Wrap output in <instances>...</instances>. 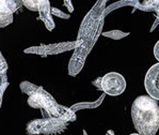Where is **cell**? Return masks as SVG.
<instances>
[{
	"instance_id": "obj_1",
	"label": "cell",
	"mask_w": 159,
	"mask_h": 135,
	"mask_svg": "<svg viewBox=\"0 0 159 135\" xmlns=\"http://www.w3.org/2000/svg\"><path fill=\"white\" fill-rule=\"evenodd\" d=\"M104 7L105 2L98 1L94 8L87 14L81 23L77 38V46L75 48L74 55L70 58L68 65V74L76 76L81 71L84 65L87 56L94 46L97 40L104 22Z\"/></svg>"
},
{
	"instance_id": "obj_2",
	"label": "cell",
	"mask_w": 159,
	"mask_h": 135,
	"mask_svg": "<svg viewBox=\"0 0 159 135\" xmlns=\"http://www.w3.org/2000/svg\"><path fill=\"white\" fill-rule=\"evenodd\" d=\"M131 119L141 135H155L159 130V105L151 95H139L131 105Z\"/></svg>"
},
{
	"instance_id": "obj_3",
	"label": "cell",
	"mask_w": 159,
	"mask_h": 135,
	"mask_svg": "<svg viewBox=\"0 0 159 135\" xmlns=\"http://www.w3.org/2000/svg\"><path fill=\"white\" fill-rule=\"evenodd\" d=\"M70 122L58 117H44L33 119L26 126V133L29 135H55L66 131Z\"/></svg>"
},
{
	"instance_id": "obj_4",
	"label": "cell",
	"mask_w": 159,
	"mask_h": 135,
	"mask_svg": "<svg viewBox=\"0 0 159 135\" xmlns=\"http://www.w3.org/2000/svg\"><path fill=\"white\" fill-rule=\"evenodd\" d=\"M27 103L32 108H38L42 110L44 117H49L51 113L53 112V109L58 105L55 98L41 86H39V88L32 94L29 95Z\"/></svg>"
},
{
	"instance_id": "obj_5",
	"label": "cell",
	"mask_w": 159,
	"mask_h": 135,
	"mask_svg": "<svg viewBox=\"0 0 159 135\" xmlns=\"http://www.w3.org/2000/svg\"><path fill=\"white\" fill-rule=\"evenodd\" d=\"M127 87L126 80L119 72H109L102 77L101 90L110 97H117L125 91Z\"/></svg>"
},
{
	"instance_id": "obj_6",
	"label": "cell",
	"mask_w": 159,
	"mask_h": 135,
	"mask_svg": "<svg viewBox=\"0 0 159 135\" xmlns=\"http://www.w3.org/2000/svg\"><path fill=\"white\" fill-rule=\"evenodd\" d=\"M77 40L76 41H68V42H61L56 44H41L40 46H32V47L26 48L24 53L26 54H34V55H58V54L64 53L75 50L77 46Z\"/></svg>"
},
{
	"instance_id": "obj_7",
	"label": "cell",
	"mask_w": 159,
	"mask_h": 135,
	"mask_svg": "<svg viewBox=\"0 0 159 135\" xmlns=\"http://www.w3.org/2000/svg\"><path fill=\"white\" fill-rule=\"evenodd\" d=\"M23 6V0H0V28L13 23L14 13Z\"/></svg>"
},
{
	"instance_id": "obj_8",
	"label": "cell",
	"mask_w": 159,
	"mask_h": 135,
	"mask_svg": "<svg viewBox=\"0 0 159 135\" xmlns=\"http://www.w3.org/2000/svg\"><path fill=\"white\" fill-rule=\"evenodd\" d=\"M144 88L148 95L159 101V61L152 65L146 72Z\"/></svg>"
},
{
	"instance_id": "obj_9",
	"label": "cell",
	"mask_w": 159,
	"mask_h": 135,
	"mask_svg": "<svg viewBox=\"0 0 159 135\" xmlns=\"http://www.w3.org/2000/svg\"><path fill=\"white\" fill-rule=\"evenodd\" d=\"M39 14H40L41 21L45 24L46 28L49 31L53 30V28L56 27V24L52 19V13H51V7L49 3V0H41Z\"/></svg>"
},
{
	"instance_id": "obj_10",
	"label": "cell",
	"mask_w": 159,
	"mask_h": 135,
	"mask_svg": "<svg viewBox=\"0 0 159 135\" xmlns=\"http://www.w3.org/2000/svg\"><path fill=\"white\" fill-rule=\"evenodd\" d=\"M105 95H106V93L104 92L101 97H99L98 99H97L96 101H94V102H79V103H76V104L70 106V108L74 110V112H77V110H80V109H87V108H89V109L96 108V107H98L99 105L102 103V101H104Z\"/></svg>"
},
{
	"instance_id": "obj_11",
	"label": "cell",
	"mask_w": 159,
	"mask_h": 135,
	"mask_svg": "<svg viewBox=\"0 0 159 135\" xmlns=\"http://www.w3.org/2000/svg\"><path fill=\"white\" fill-rule=\"evenodd\" d=\"M19 88H20V90H21V92H23V93H25V94H27V95H31L36 89H38L39 86H36V85L32 84V83L25 80V82L20 83Z\"/></svg>"
},
{
	"instance_id": "obj_12",
	"label": "cell",
	"mask_w": 159,
	"mask_h": 135,
	"mask_svg": "<svg viewBox=\"0 0 159 135\" xmlns=\"http://www.w3.org/2000/svg\"><path fill=\"white\" fill-rule=\"evenodd\" d=\"M129 32H124L121 30H111V31H106V32H102V36H106V38L113 39V40H120V39H123L127 36Z\"/></svg>"
},
{
	"instance_id": "obj_13",
	"label": "cell",
	"mask_w": 159,
	"mask_h": 135,
	"mask_svg": "<svg viewBox=\"0 0 159 135\" xmlns=\"http://www.w3.org/2000/svg\"><path fill=\"white\" fill-rule=\"evenodd\" d=\"M8 63H7L6 58L1 54L0 51V77H1V82H6L7 80V73H8Z\"/></svg>"
},
{
	"instance_id": "obj_14",
	"label": "cell",
	"mask_w": 159,
	"mask_h": 135,
	"mask_svg": "<svg viewBox=\"0 0 159 135\" xmlns=\"http://www.w3.org/2000/svg\"><path fill=\"white\" fill-rule=\"evenodd\" d=\"M41 0H23V6L29 11L39 12Z\"/></svg>"
},
{
	"instance_id": "obj_15",
	"label": "cell",
	"mask_w": 159,
	"mask_h": 135,
	"mask_svg": "<svg viewBox=\"0 0 159 135\" xmlns=\"http://www.w3.org/2000/svg\"><path fill=\"white\" fill-rule=\"evenodd\" d=\"M159 7V0H144L141 9L145 10V11H155Z\"/></svg>"
},
{
	"instance_id": "obj_16",
	"label": "cell",
	"mask_w": 159,
	"mask_h": 135,
	"mask_svg": "<svg viewBox=\"0 0 159 135\" xmlns=\"http://www.w3.org/2000/svg\"><path fill=\"white\" fill-rule=\"evenodd\" d=\"M51 13H52V15L57 16V17H60V18H64V19H68L70 18V14H65L63 13L61 10H59L57 8H51Z\"/></svg>"
},
{
	"instance_id": "obj_17",
	"label": "cell",
	"mask_w": 159,
	"mask_h": 135,
	"mask_svg": "<svg viewBox=\"0 0 159 135\" xmlns=\"http://www.w3.org/2000/svg\"><path fill=\"white\" fill-rule=\"evenodd\" d=\"M9 86L8 80L6 82H1V85H0V108H1V103H2V97H3V93L6 91L7 87Z\"/></svg>"
},
{
	"instance_id": "obj_18",
	"label": "cell",
	"mask_w": 159,
	"mask_h": 135,
	"mask_svg": "<svg viewBox=\"0 0 159 135\" xmlns=\"http://www.w3.org/2000/svg\"><path fill=\"white\" fill-rule=\"evenodd\" d=\"M63 2H64L65 8L67 9V11L70 12V13H72V12H74V6H73L72 0H63Z\"/></svg>"
},
{
	"instance_id": "obj_19",
	"label": "cell",
	"mask_w": 159,
	"mask_h": 135,
	"mask_svg": "<svg viewBox=\"0 0 159 135\" xmlns=\"http://www.w3.org/2000/svg\"><path fill=\"white\" fill-rule=\"evenodd\" d=\"M153 53H154V57L156 58V60L159 61V40L157 41V42H156L155 45H154Z\"/></svg>"
},
{
	"instance_id": "obj_20",
	"label": "cell",
	"mask_w": 159,
	"mask_h": 135,
	"mask_svg": "<svg viewBox=\"0 0 159 135\" xmlns=\"http://www.w3.org/2000/svg\"><path fill=\"white\" fill-rule=\"evenodd\" d=\"M101 80H102V77H98L96 80H94V82H93V85H94L95 87H96L97 89H99V90H101Z\"/></svg>"
},
{
	"instance_id": "obj_21",
	"label": "cell",
	"mask_w": 159,
	"mask_h": 135,
	"mask_svg": "<svg viewBox=\"0 0 159 135\" xmlns=\"http://www.w3.org/2000/svg\"><path fill=\"white\" fill-rule=\"evenodd\" d=\"M155 12H156V15H157V19H158V22H159V7L155 10Z\"/></svg>"
}]
</instances>
